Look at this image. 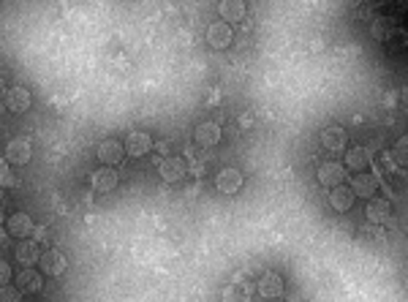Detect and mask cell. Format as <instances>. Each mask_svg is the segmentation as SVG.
<instances>
[{
  "mask_svg": "<svg viewBox=\"0 0 408 302\" xmlns=\"http://www.w3.org/2000/svg\"><path fill=\"white\" fill-rule=\"evenodd\" d=\"M41 245L36 240H20L17 245V251H14V256H17V262L22 264V270H27V267H36L41 259Z\"/></svg>",
  "mask_w": 408,
  "mask_h": 302,
  "instance_id": "cell-16",
  "label": "cell"
},
{
  "mask_svg": "<svg viewBox=\"0 0 408 302\" xmlns=\"http://www.w3.org/2000/svg\"><path fill=\"white\" fill-rule=\"evenodd\" d=\"M218 11H221V17L226 20V25H231V22L243 20L245 11H248V6H245L243 0H224V3L218 6Z\"/></svg>",
  "mask_w": 408,
  "mask_h": 302,
  "instance_id": "cell-21",
  "label": "cell"
},
{
  "mask_svg": "<svg viewBox=\"0 0 408 302\" xmlns=\"http://www.w3.org/2000/svg\"><path fill=\"white\" fill-rule=\"evenodd\" d=\"M30 158H33V144H30V139L17 137V139H11L6 144V161L11 163V166H27Z\"/></svg>",
  "mask_w": 408,
  "mask_h": 302,
  "instance_id": "cell-3",
  "label": "cell"
},
{
  "mask_svg": "<svg viewBox=\"0 0 408 302\" xmlns=\"http://www.w3.org/2000/svg\"><path fill=\"white\" fill-rule=\"evenodd\" d=\"M11 275H14V272H11V264L0 259V286H6V283L11 281Z\"/></svg>",
  "mask_w": 408,
  "mask_h": 302,
  "instance_id": "cell-25",
  "label": "cell"
},
{
  "mask_svg": "<svg viewBox=\"0 0 408 302\" xmlns=\"http://www.w3.org/2000/svg\"><path fill=\"white\" fill-rule=\"evenodd\" d=\"M17 185H20L17 172L11 169V163L6 158H0V188H17Z\"/></svg>",
  "mask_w": 408,
  "mask_h": 302,
  "instance_id": "cell-22",
  "label": "cell"
},
{
  "mask_svg": "<svg viewBox=\"0 0 408 302\" xmlns=\"http://www.w3.org/2000/svg\"><path fill=\"white\" fill-rule=\"evenodd\" d=\"M370 163H373V153L367 147H362V144L346 150V163L343 166L351 169V172H365V169H370Z\"/></svg>",
  "mask_w": 408,
  "mask_h": 302,
  "instance_id": "cell-19",
  "label": "cell"
},
{
  "mask_svg": "<svg viewBox=\"0 0 408 302\" xmlns=\"http://www.w3.org/2000/svg\"><path fill=\"white\" fill-rule=\"evenodd\" d=\"M354 201H357V196L351 194L348 185H338V188L329 191V204H332V210H338V213H348V210L354 207Z\"/></svg>",
  "mask_w": 408,
  "mask_h": 302,
  "instance_id": "cell-20",
  "label": "cell"
},
{
  "mask_svg": "<svg viewBox=\"0 0 408 302\" xmlns=\"http://www.w3.org/2000/svg\"><path fill=\"white\" fill-rule=\"evenodd\" d=\"M33 226H36L33 218H30L25 210H17V213H11V215H8V221H6V232H8L11 237L22 240V237H30Z\"/></svg>",
  "mask_w": 408,
  "mask_h": 302,
  "instance_id": "cell-12",
  "label": "cell"
},
{
  "mask_svg": "<svg viewBox=\"0 0 408 302\" xmlns=\"http://www.w3.org/2000/svg\"><path fill=\"white\" fill-rule=\"evenodd\" d=\"M378 185H381V175H376V172H359L351 180V194L357 199H373L378 194Z\"/></svg>",
  "mask_w": 408,
  "mask_h": 302,
  "instance_id": "cell-2",
  "label": "cell"
},
{
  "mask_svg": "<svg viewBox=\"0 0 408 302\" xmlns=\"http://www.w3.org/2000/svg\"><path fill=\"white\" fill-rule=\"evenodd\" d=\"M96 156H98V161H101V166H117V163L125 158V147H122V141L117 139H103L101 144H98V150H96Z\"/></svg>",
  "mask_w": 408,
  "mask_h": 302,
  "instance_id": "cell-7",
  "label": "cell"
},
{
  "mask_svg": "<svg viewBox=\"0 0 408 302\" xmlns=\"http://www.w3.org/2000/svg\"><path fill=\"white\" fill-rule=\"evenodd\" d=\"M231 41H234L231 25H226V22H212V25L207 27V44H210L212 49H226V46H231Z\"/></svg>",
  "mask_w": 408,
  "mask_h": 302,
  "instance_id": "cell-10",
  "label": "cell"
},
{
  "mask_svg": "<svg viewBox=\"0 0 408 302\" xmlns=\"http://www.w3.org/2000/svg\"><path fill=\"white\" fill-rule=\"evenodd\" d=\"M122 147H125V156H131V158H144V156L153 150V137L144 134V131H131Z\"/></svg>",
  "mask_w": 408,
  "mask_h": 302,
  "instance_id": "cell-6",
  "label": "cell"
},
{
  "mask_svg": "<svg viewBox=\"0 0 408 302\" xmlns=\"http://www.w3.org/2000/svg\"><path fill=\"white\" fill-rule=\"evenodd\" d=\"M319 139H321V147L329 150V153H340V150H346V131L340 128V125H326L321 128V134H319Z\"/></svg>",
  "mask_w": 408,
  "mask_h": 302,
  "instance_id": "cell-15",
  "label": "cell"
},
{
  "mask_svg": "<svg viewBox=\"0 0 408 302\" xmlns=\"http://www.w3.org/2000/svg\"><path fill=\"white\" fill-rule=\"evenodd\" d=\"M158 172H161L163 182H180L188 175V163L180 156H166L161 166H158Z\"/></svg>",
  "mask_w": 408,
  "mask_h": 302,
  "instance_id": "cell-8",
  "label": "cell"
},
{
  "mask_svg": "<svg viewBox=\"0 0 408 302\" xmlns=\"http://www.w3.org/2000/svg\"><path fill=\"white\" fill-rule=\"evenodd\" d=\"M243 172L240 169H234V166H226V169H221L218 172V177H215V188L221 191V194H240V188H243Z\"/></svg>",
  "mask_w": 408,
  "mask_h": 302,
  "instance_id": "cell-5",
  "label": "cell"
},
{
  "mask_svg": "<svg viewBox=\"0 0 408 302\" xmlns=\"http://www.w3.org/2000/svg\"><path fill=\"white\" fill-rule=\"evenodd\" d=\"M39 267L44 275H52V278H58L63 275L65 270H68V259H65V253L58 251V248H49V251H44L39 259Z\"/></svg>",
  "mask_w": 408,
  "mask_h": 302,
  "instance_id": "cell-4",
  "label": "cell"
},
{
  "mask_svg": "<svg viewBox=\"0 0 408 302\" xmlns=\"http://www.w3.org/2000/svg\"><path fill=\"white\" fill-rule=\"evenodd\" d=\"M117 172L112 169V166H101V169H96L93 172V177H90V185H93V191L96 194H112L115 188H117Z\"/></svg>",
  "mask_w": 408,
  "mask_h": 302,
  "instance_id": "cell-11",
  "label": "cell"
},
{
  "mask_svg": "<svg viewBox=\"0 0 408 302\" xmlns=\"http://www.w3.org/2000/svg\"><path fill=\"white\" fill-rule=\"evenodd\" d=\"M204 169H207L204 158H199V161H191V166H188V175H196V177H202Z\"/></svg>",
  "mask_w": 408,
  "mask_h": 302,
  "instance_id": "cell-26",
  "label": "cell"
},
{
  "mask_svg": "<svg viewBox=\"0 0 408 302\" xmlns=\"http://www.w3.org/2000/svg\"><path fill=\"white\" fill-rule=\"evenodd\" d=\"M365 215H367V221H370V223H376V226H384V223L392 221V201H389V199H378V196L367 199Z\"/></svg>",
  "mask_w": 408,
  "mask_h": 302,
  "instance_id": "cell-13",
  "label": "cell"
},
{
  "mask_svg": "<svg viewBox=\"0 0 408 302\" xmlns=\"http://www.w3.org/2000/svg\"><path fill=\"white\" fill-rule=\"evenodd\" d=\"M193 139H196V144H202V147H215L221 141V125L212 120L199 122L193 128Z\"/></svg>",
  "mask_w": 408,
  "mask_h": 302,
  "instance_id": "cell-18",
  "label": "cell"
},
{
  "mask_svg": "<svg viewBox=\"0 0 408 302\" xmlns=\"http://www.w3.org/2000/svg\"><path fill=\"white\" fill-rule=\"evenodd\" d=\"M6 106H8V112H14V115L27 112V109L33 106V96H30V90L22 87V84L8 87V93H6Z\"/></svg>",
  "mask_w": 408,
  "mask_h": 302,
  "instance_id": "cell-9",
  "label": "cell"
},
{
  "mask_svg": "<svg viewBox=\"0 0 408 302\" xmlns=\"http://www.w3.org/2000/svg\"><path fill=\"white\" fill-rule=\"evenodd\" d=\"M3 221H6V213H3V204H0V226H3Z\"/></svg>",
  "mask_w": 408,
  "mask_h": 302,
  "instance_id": "cell-29",
  "label": "cell"
},
{
  "mask_svg": "<svg viewBox=\"0 0 408 302\" xmlns=\"http://www.w3.org/2000/svg\"><path fill=\"white\" fill-rule=\"evenodd\" d=\"M0 302H22V291L17 286L6 283V286H0Z\"/></svg>",
  "mask_w": 408,
  "mask_h": 302,
  "instance_id": "cell-24",
  "label": "cell"
},
{
  "mask_svg": "<svg viewBox=\"0 0 408 302\" xmlns=\"http://www.w3.org/2000/svg\"><path fill=\"white\" fill-rule=\"evenodd\" d=\"M153 147H155V153H161V156H166V153H169V141H155Z\"/></svg>",
  "mask_w": 408,
  "mask_h": 302,
  "instance_id": "cell-28",
  "label": "cell"
},
{
  "mask_svg": "<svg viewBox=\"0 0 408 302\" xmlns=\"http://www.w3.org/2000/svg\"><path fill=\"white\" fill-rule=\"evenodd\" d=\"M283 291H286V281L281 272H264L259 278V294L267 297V300H278V297H283Z\"/></svg>",
  "mask_w": 408,
  "mask_h": 302,
  "instance_id": "cell-14",
  "label": "cell"
},
{
  "mask_svg": "<svg viewBox=\"0 0 408 302\" xmlns=\"http://www.w3.org/2000/svg\"><path fill=\"white\" fill-rule=\"evenodd\" d=\"M30 237H33V240L39 242H46V229H44V226H33V232H30Z\"/></svg>",
  "mask_w": 408,
  "mask_h": 302,
  "instance_id": "cell-27",
  "label": "cell"
},
{
  "mask_svg": "<svg viewBox=\"0 0 408 302\" xmlns=\"http://www.w3.org/2000/svg\"><path fill=\"white\" fill-rule=\"evenodd\" d=\"M389 158L397 163V166H406V163H408V139H406V137H400V139L395 141V147H392Z\"/></svg>",
  "mask_w": 408,
  "mask_h": 302,
  "instance_id": "cell-23",
  "label": "cell"
},
{
  "mask_svg": "<svg viewBox=\"0 0 408 302\" xmlns=\"http://www.w3.org/2000/svg\"><path fill=\"white\" fill-rule=\"evenodd\" d=\"M17 289H20L22 294H39L41 289H44V272L36 270V267L22 270L20 278H17Z\"/></svg>",
  "mask_w": 408,
  "mask_h": 302,
  "instance_id": "cell-17",
  "label": "cell"
},
{
  "mask_svg": "<svg viewBox=\"0 0 408 302\" xmlns=\"http://www.w3.org/2000/svg\"><path fill=\"white\" fill-rule=\"evenodd\" d=\"M346 177H348V169L340 161H326L316 172V180L321 182L324 188H329V191L338 188V185H346Z\"/></svg>",
  "mask_w": 408,
  "mask_h": 302,
  "instance_id": "cell-1",
  "label": "cell"
}]
</instances>
